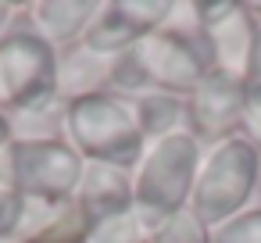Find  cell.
I'll return each mask as SVG.
<instances>
[{"mask_svg":"<svg viewBox=\"0 0 261 243\" xmlns=\"http://www.w3.org/2000/svg\"><path fill=\"white\" fill-rule=\"evenodd\" d=\"M175 11L179 4H172V0H108L90 22L83 47L97 58L115 61L125 50H133L143 36L165 29L175 18Z\"/></svg>","mask_w":261,"mask_h":243,"instance_id":"cell-7","label":"cell"},{"mask_svg":"<svg viewBox=\"0 0 261 243\" xmlns=\"http://www.w3.org/2000/svg\"><path fill=\"white\" fill-rule=\"evenodd\" d=\"M257 175H261V150L250 140L232 136L225 143L207 147L190 197V211L207 229H218L222 222L247 211L250 197L257 193Z\"/></svg>","mask_w":261,"mask_h":243,"instance_id":"cell-5","label":"cell"},{"mask_svg":"<svg viewBox=\"0 0 261 243\" xmlns=\"http://www.w3.org/2000/svg\"><path fill=\"white\" fill-rule=\"evenodd\" d=\"M179 15V11H175ZM215 72L211 43L190 18H172L165 29L143 36L133 50L111 61L108 93L136 100L143 93L190 97Z\"/></svg>","mask_w":261,"mask_h":243,"instance_id":"cell-1","label":"cell"},{"mask_svg":"<svg viewBox=\"0 0 261 243\" xmlns=\"http://www.w3.org/2000/svg\"><path fill=\"white\" fill-rule=\"evenodd\" d=\"M257 197H261V175H257Z\"/></svg>","mask_w":261,"mask_h":243,"instance_id":"cell-24","label":"cell"},{"mask_svg":"<svg viewBox=\"0 0 261 243\" xmlns=\"http://www.w3.org/2000/svg\"><path fill=\"white\" fill-rule=\"evenodd\" d=\"M250 11H254V15H257V18H261V4H250Z\"/></svg>","mask_w":261,"mask_h":243,"instance_id":"cell-23","label":"cell"},{"mask_svg":"<svg viewBox=\"0 0 261 243\" xmlns=\"http://www.w3.org/2000/svg\"><path fill=\"white\" fill-rule=\"evenodd\" d=\"M215 243H261V207H247L236 218L211 229Z\"/></svg>","mask_w":261,"mask_h":243,"instance_id":"cell-17","label":"cell"},{"mask_svg":"<svg viewBox=\"0 0 261 243\" xmlns=\"http://www.w3.org/2000/svg\"><path fill=\"white\" fill-rule=\"evenodd\" d=\"M240 136H243V140H250V143H254V147L261 150V83H247Z\"/></svg>","mask_w":261,"mask_h":243,"instance_id":"cell-18","label":"cell"},{"mask_svg":"<svg viewBox=\"0 0 261 243\" xmlns=\"http://www.w3.org/2000/svg\"><path fill=\"white\" fill-rule=\"evenodd\" d=\"M150 243H215V236H211V229L186 207V211L165 218V222L150 232Z\"/></svg>","mask_w":261,"mask_h":243,"instance_id":"cell-16","label":"cell"},{"mask_svg":"<svg viewBox=\"0 0 261 243\" xmlns=\"http://www.w3.org/2000/svg\"><path fill=\"white\" fill-rule=\"evenodd\" d=\"M75 204L83 207V214L90 218V225L100 222V218L122 214V211H133V172L115 168V165H93V161H86Z\"/></svg>","mask_w":261,"mask_h":243,"instance_id":"cell-9","label":"cell"},{"mask_svg":"<svg viewBox=\"0 0 261 243\" xmlns=\"http://www.w3.org/2000/svg\"><path fill=\"white\" fill-rule=\"evenodd\" d=\"M83 154L61 140H11L0 154V190H11L33 204H72L83 182Z\"/></svg>","mask_w":261,"mask_h":243,"instance_id":"cell-4","label":"cell"},{"mask_svg":"<svg viewBox=\"0 0 261 243\" xmlns=\"http://www.w3.org/2000/svg\"><path fill=\"white\" fill-rule=\"evenodd\" d=\"M200 165L204 143L190 132H175L147 147L143 161L133 172V211L150 225V232L165 218L190 207Z\"/></svg>","mask_w":261,"mask_h":243,"instance_id":"cell-2","label":"cell"},{"mask_svg":"<svg viewBox=\"0 0 261 243\" xmlns=\"http://www.w3.org/2000/svg\"><path fill=\"white\" fill-rule=\"evenodd\" d=\"M247 83H261V18H257V36H254V54H250Z\"/></svg>","mask_w":261,"mask_h":243,"instance_id":"cell-20","label":"cell"},{"mask_svg":"<svg viewBox=\"0 0 261 243\" xmlns=\"http://www.w3.org/2000/svg\"><path fill=\"white\" fill-rule=\"evenodd\" d=\"M133 111H136V125L150 143L165 140V136H175V132H190L186 129V97H172V93H143L133 100Z\"/></svg>","mask_w":261,"mask_h":243,"instance_id":"cell-13","label":"cell"},{"mask_svg":"<svg viewBox=\"0 0 261 243\" xmlns=\"http://www.w3.org/2000/svg\"><path fill=\"white\" fill-rule=\"evenodd\" d=\"M108 75H111V61L90 54L83 43H75L68 50H58V97L65 104L79 100V97H90V93H104Z\"/></svg>","mask_w":261,"mask_h":243,"instance_id":"cell-12","label":"cell"},{"mask_svg":"<svg viewBox=\"0 0 261 243\" xmlns=\"http://www.w3.org/2000/svg\"><path fill=\"white\" fill-rule=\"evenodd\" d=\"M22 211H25V200L11 190H0V239L11 236L22 222Z\"/></svg>","mask_w":261,"mask_h":243,"instance_id":"cell-19","label":"cell"},{"mask_svg":"<svg viewBox=\"0 0 261 243\" xmlns=\"http://www.w3.org/2000/svg\"><path fill=\"white\" fill-rule=\"evenodd\" d=\"M65 115H68V104L61 97L50 100V104L15 111V115H8L11 136L15 140H61L65 136Z\"/></svg>","mask_w":261,"mask_h":243,"instance_id":"cell-14","label":"cell"},{"mask_svg":"<svg viewBox=\"0 0 261 243\" xmlns=\"http://www.w3.org/2000/svg\"><path fill=\"white\" fill-rule=\"evenodd\" d=\"M15 11H18L15 4H0V36H4V33H8V25L15 22Z\"/></svg>","mask_w":261,"mask_h":243,"instance_id":"cell-22","label":"cell"},{"mask_svg":"<svg viewBox=\"0 0 261 243\" xmlns=\"http://www.w3.org/2000/svg\"><path fill=\"white\" fill-rule=\"evenodd\" d=\"M211 43V58H215V72L247 79L250 72V54H254V36H257V15L250 11V4H240L236 15H229L222 25H215L211 33H204Z\"/></svg>","mask_w":261,"mask_h":243,"instance_id":"cell-11","label":"cell"},{"mask_svg":"<svg viewBox=\"0 0 261 243\" xmlns=\"http://www.w3.org/2000/svg\"><path fill=\"white\" fill-rule=\"evenodd\" d=\"M58 100V50L33 29L25 8L0 36V111L15 115Z\"/></svg>","mask_w":261,"mask_h":243,"instance_id":"cell-6","label":"cell"},{"mask_svg":"<svg viewBox=\"0 0 261 243\" xmlns=\"http://www.w3.org/2000/svg\"><path fill=\"white\" fill-rule=\"evenodd\" d=\"M243 97H247V79L211 72L186 97V129H190V136H197L204 143V150L240 136Z\"/></svg>","mask_w":261,"mask_h":243,"instance_id":"cell-8","label":"cell"},{"mask_svg":"<svg viewBox=\"0 0 261 243\" xmlns=\"http://www.w3.org/2000/svg\"><path fill=\"white\" fill-rule=\"evenodd\" d=\"M97 11H100L97 0H50V4H25V18L33 22V29L54 50H68V47L83 43L90 22L97 18Z\"/></svg>","mask_w":261,"mask_h":243,"instance_id":"cell-10","label":"cell"},{"mask_svg":"<svg viewBox=\"0 0 261 243\" xmlns=\"http://www.w3.org/2000/svg\"><path fill=\"white\" fill-rule=\"evenodd\" d=\"M11 140H15V136H11V122H8V115H4V111H0V154L11 147Z\"/></svg>","mask_w":261,"mask_h":243,"instance_id":"cell-21","label":"cell"},{"mask_svg":"<svg viewBox=\"0 0 261 243\" xmlns=\"http://www.w3.org/2000/svg\"><path fill=\"white\" fill-rule=\"evenodd\" d=\"M65 140L83 154V161L115 165L125 172H136V165L147 154V140L136 125L133 100L115 97L108 90L68 100Z\"/></svg>","mask_w":261,"mask_h":243,"instance_id":"cell-3","label":"cell"},{"mask_svg":"<svg viewBox=\"0 0 261 243\" xmlns=\"http://www.w3.org/2000/svg\"><path fill=\"white\" fill-rule=\"evenodd\" d=\"M86 243H150V225L136 211H122L90 225Z\"/></svg>","mask_w":261,"mask_h":243,"instance_id":"cell-15","label":"cell"}]
</instances>
